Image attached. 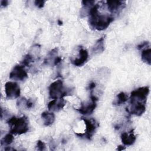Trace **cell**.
<instances>
[{
  "instance_id": "7",
  "label": "cell",
  "mask_w": 151,
  "mask_h": 151,
  "mask_svg": "<svg viewBox=\"0 0 151 151\" xmlns=\"http://www.w3.org/2000/svg\"><path fill=\"white\" fill-rule=\"evenodd\" d=\"M93 90L91 91L90 93V103H81V107L77 109V110L80 113L84 115H89L93 113L94 109L97 106V101L98 100V99L92 93Z\"/></svg>"
},
{
  "instance_id": "4",
  "label": "cell",
  "mask_w": 151,
  "mask_h": 151,
  "mask_svg": "<svg viewBox=\"0 0 151 151\" xmlns=\"http://www.w3.org/2000/svg\"><path fill=\"white\" fill-rule=\"evenodd\" d=\"M149 93V87L147 86L142 87L131 92L130 103L137 102L145 103Z\"/></svg>"
},
{
  "instance_id": "2",
  "label": "cell",
  "mask_w": 151,
  "mask_h": 151,
  "mask_svg": "<svg viewBox=\"0 0 151 151\" xmlns=\"http://www.w3.org/2000/svg\"><path fill=\"white\" fill-rule=\"evenodd\" d=\"M10 127V133L14 134H22L27 133L28 130V121L26 117H16L12 116L7 121Z\"/></svg>"
},
{
  "instance_id": "23",
  "label": "cell",
  "mask_w": 151,
  "mask_h": 151,
  "mask_svg": "<svg viewBox=\"0 0 151 151\" xmlns=\"http://www.w3.org/2000/svg\"><path fill=\"white\" fill-rule=\"evenodd\" d=\"M61 60H62L61 57H58V56H57V57L55 58L54 60V62H53L54 65H58V64L61 61Z\"/></svg>"
},
{
  "instance_id": "19",
  "label": "cell",
  "mask_w": 151,
  "mask_h": 151,
  "mask_svg": "<svg viewBox=\"0 0 151 151\" xmlns=\"http://www.w3.org/2000/svg\"><path fill=\"white\" fill-rule=\"evenodd\" d=\"M34 56L32 55H31L30 53H28L26 55H25V57H24L21 64L24 67H28L29 66L30 64L33 62L34 61Z\"/></svg>"
},
{
  "instance_id": "18",
  "label": "cell",
  "mask_w": 151,
  "mask_h": 151,
  "mask_svg": "<svg viewBox=\"0 0 151 151\" xmlns=\"http://www.w3.org/2000/svg\"><path fill=\"white\" fill-rule=\"evenodd\" d=\"M14 140V136L11 133L6 134L1 140V146H8L11 145Z\"/></svg>"
},
{
  "instance_id": "12",
  "label": "cell",
  "mask_w": 151,
  "mask_h": 151,
  "mask_svg": "<svg viewBox=\"0 0 151 151\" xmlns=\"http://www.w3.org/2000/svg\"><path fill=\"white\" fill-rule=\"evenodd\" d=\"M136 137L133 133V130L129 132H124L121 134V140L125 146H131L136 141Z\"/></svg>"
},
{
  "instance_id": "21",
  "label": "cell",
  "mask_w": 151,
  "mask_h": 151,
  "mask_svg": "<svg viewBox=\"0 0 151 151\" xmlns=\"http://www.w3.org/2000/svg\"><path fill=\"white\" fill-rule=\"evenodd\" d=\"M149 42L145 41V42H143L140 43L139 45H138L137 48L138 50H143L145 47L147 48V47H149Z\"/></svg>"
},
{
  "instance_id": "28",
  "label": "cell",
  "mask_w": 151,
  "mask_h": 151,
  "mask_svg": "<svg viewBox=\"0 0 151 151\" xmlns=\"http://www.w3.org/2000/svg\"><path fill=\"white\" fill-rule=\"evenodd\" d=\"M9 146H7L6 147H5V150H15V149H14V148H11V147H8Z\"/></svg>"
},
{
  "instance_id": "8",
  "label": "cell",
  "mask_w": 151,
  "mask_h": 151,
  "mask_svg": "<svg viewBox=\"0 0 151 151\" xmlns=\"http://www.w3.org/2000/svg\"><path fill=\"white\" fill-rule=\"evenodd\" d=\"M28 78V74L22 65H15L9 74V78L17 81H24Z\"/></svg>"
},
{
  "instance_id": "1",
  "label": "cell",
  "mask_w": 151,
  "mask_h": 151,
  "mask_svg": "<svg viewBox=\"0 0 151 151\" xmlns=\"http://www.w3.org/2000/svg\"><path fill=\"white\" fill-rule=\"evenodd\" d=\"M98 4L93 5L88 11V22L91 27L98 31L106 29L110 24L114 20V18L107 15L99 14Z\"/></svg>"
},
{
  "instance_id": "10",
  "label": "cell",
  "mask_w": 151,
  "mask_h": 151,
  "mask_svg": "<svg viewBox=\"0 0 151 151\" xmlns=\"http://www.w3.org/2000/svg\"><path fill=\"white\" fill-rule=\"evenodd\" d=\"M79 57L76 58L74 60H71V63L77 67H81L87 61L88 57V51L84 49L82 47H81V48L79 50Z\"/></svg>"
},
{
  "instance_id": "11",
  "label": "cell",
  "mask_w": 151,
  "mask_h": 151,
  "mask_svg": "<svg viewBox=\"0 0 151 151\" xmlns=\"http://www.w3.org/2000/svg\"><path fill=\"white\" fill-rule=\"evenodd\" d=\"M65 106V102L63 98L52 99L47 105V107L50 111H58L63 109Z\"/></svg>"
},
{
  "instance_id": "26",
  "label": "cell",
  "mask_w": 151,
  "mask_h": 151,
  "mask_svg": "<svg viewBox=\"0 0 151 151\" xmlns=\"http://www.w3.org/2000/svg\"><path fill=\"white\" fill-rule=\"evenodd\" d=\"M96 87V83L94 82H91L90 83V84L88 85V88L90 90V91L93 90Z\"/></svg>"
},
{
  "instance_id": "13",
  "label": "cell",
  "mask_w": 151,
  "mask_h": 151,
  "mask_svg": "<svg viewBox=\"0 0 151 151\" xmlns=\"http://www.w3.org/2000/svg\"><path fill=\"white\" fill-rule=\"evenodd\" d=\"M41 116L45 126H50L55 121V115L52 112L44 111L41 113Z\"/></svg>"
},
{
  "instance_id": "9",
  "label": "cell",
  "mask_w": 151,
  "mask_h": 151,
  "mask_svg": "<svg viewBox=\"0 0 151 151\" xmlns=\"http://www.w3.org/2000/svg\"><path fill=\"white\" fill-rule=\"evenodd\" d=\"M130 108L127 109V111L132 114L140 116L142 115L146 110V104L145 103L133 102L130 103Z\"/></svg>"
},
{
  "instance_id": "24",
  "label": "cell",
  "mask_w": 151,
  "mask_h": 151,
  "mask_svg": "<svg viewBox=\"0 0 151 151\" xmlns=\"http://www.w3.org/2000/svg\"><path fill=\"white\" fill-rule=\"evenodd\" d=\"M32 104H33V103H32V102L31 101V100H28L26 101L25 105H26V106H27V108H31V107H32Z\"/></svg>"
},
{
  "instance_id": "5",
  "label": "cell",
  "mask_w": 151,
  "mask_h": 151,
  "mask_svg": "<svg viewBox=\"0 0 151 151\" xmlns=\"http://www.w3.org/2000/svg\"><path fill=\"white\" fill-rule=\"evenodd\" d=\"M81 119L86 124V133L84 134H76L80 136H85L87 139L91 140L96 130V129L99 126V124L94 119H88L84 117H82Z\"/></svg>"
},
{
  "instance_id": "17",
  "label": "cell",
  "mask_w": 151,
  "mask_h": 151,
  "mask_svg": "<svg viewBox=\"0 0 151 151\" xmlns=\"http://www.w3.org/2000/svg\"><path fill=\"white\" fill-rule=\"evenodd\" d=\"M127 99L128 96L124 92H120L117 95L116 98L113 102V104L116 106L121 105L122 104L125 103L127 100Z\"/></svg>"
},
{
  "instance_id": "27",
  "label": "cell",
  "mask_w": 151,
  "mask_h": 151,
  "mask_svg": "<svg viewBox=\"0 0 151 151\" xmlns=\"http://www.w3.org/2000/svg\"><path fill=\"white\" fill-rule=\"evenodd\" d=\"M124 149H126L125 146H122V145H119L117 147V150H124Z\"/></svg>"
},
{
  "instance_id": "22",
  "label": "cell",
  "mask_w": 151,
  "mask_h": 151,
  "mask_svg": "<svg viewBox=\"0 0 151 151\" xmlns=\"http://www.w3.org/2000/svg\"><path fill=\"white\" fill-rule=\"evenodd\" d=\"M45 3V1H38V0H37V1H34V4H35V6H37L39 8H43Z\"/></svg>"
},
{
  "instance_id": "16",
  "label": "cell",
  "mask_w": 151,
  "mask_h": 151,
  "mask_svg": "<svg viewBox=\"0 0 151 151\" xmlns=\"http://www.w3.org/2000/svg\"><path fill=\"white\" fill-rule=\"evenodd\" d=\"M141 59L142 60L146 63L148 65H150L151 64V49L149 48H146V49H143L141 52Z\"/></svg>"
},
{
  "instance_id": "29",
  "label": "cell",
  "mask_w": 151,
  "mask_h": 151,
  "mask_svg": "<svg viewBox=\"0 0 151 151\" xmlns=\"http://www.w3.org/2000/svg\"><path fill=\"white\" fill-rule=\"evenodd\" d=\"M58 24H59L60 25H61L63 24V22H62V21H61L60 20H58Z\"/></svg>"
},
{
  "instance_id": "15",
  "label": "cell",
  "mask_w": 151,
  "mask_h": 151,
  "mask_svg": "<svg viewBox=\"0 0 151 151\" xmlns=\"http://www.w3.org/2000/svg\"><path fill=\"white\" fill-rule=\"evenodd\" d=\"M104 39H105V35L102 36L94 44V45L93 46V47L92 48V52L94 54L101 53L104 51Z\"/></svg>"
},
{
  "instance_id": "3",
  "label": "cell",
  "mask_w": 151,
  "mask_h": 151,
  "mask_svg": "<svg viewBox=\"0 0 151 151\" xmlns=\"http://www.w3.org/2000/svg\"><path fill=\"white\" fill-rule=\"evenodd\" d=\"M49 96L52 99L64 98V97L70 95V90H67L63 86V81L57 80L52 83L49 87Z\"/></svg>"
},
{
  "instance_id": "6",
  "label": "cell",
  "mask_w": 151,
  "mask_h": 151,
  "mask_svg": "<svg viewBox=\"0 0 151 151\" xmlns=\"http://www.w3.org/2000/svg\"><path fill=\"white\" fill-rule=\"evenodd\" d=\"M5 93L8 99L18 98L21 94L20 87L15 82L8 81L5 84Z\"/></svg>"
},
{
  "instance_id": "20",
  "label": "cell",
  "mask_w": 151,
  "mask_h": 151,
  "mask_svg": "<svg viewBox=\"0 0 151 151\" xmlns=\"http://www.w3.org/2000/svg\"><path fill=\"white\" fill-rule=\"evenodd\" d=\"M36 147H37V149L38 150H41V151L44 150L45 149V144L44 143V142L39 140L37 142Z\"/></svg>"
},
{
  "instance_id": "14",
  "label": "cell",
  "mask_w": 151,
  "mask_h": 151,
  "mask_svg": "<svg viewBox=\"0 0 151 151\" xmlns=\"http://www.w3.org/2000/svg\"><path fill=\"white\" fill-rule=\"evenodd\" d=\"M106 4L108 10L111 12H117L124 4V2L121 1H107Z\"/></svg>"
},
{
  "instance_id": "25",
  "label": "cell",
  "mask_w": 151,
  "mask_h": 151,
  "mask_svg": "<svg viewBox=\"0 0 151 151\" xmlns=\"http://www.w3.org/2000/svg\"><path fill=\"white\" fill-rule=\"evenodd\" d=\"M8 1L6 0H2L1 1V6L5 7L8 5Z\"/></svg>"
}]
</instances>
